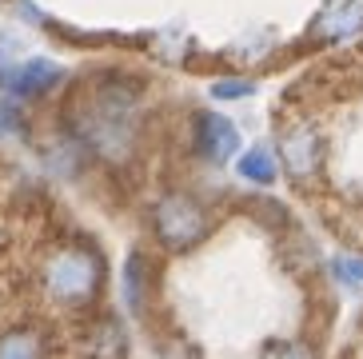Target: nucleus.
<instances>
[{"mask_svg":"<svg viewBox=\"0 0 363 359\" xmlns=\"http://www.w3.org/2000/svg\"><path fill=\"white\" fill-rule=\"evenodd\" d=\"M144 112L148 84L120 68H100L72 92L60 128L92 156V164L128 168L144 148Z\"/></svg>","mask_w":363,"mask_h":359,"instance_id":"obj_1","label":"nucleus"},{"mask_svg":"<svg viewBox=\"0 0 363 359\" xmlns=\"http://www.w3.org/2000/svg\"><path fill=\"white\" fill-rule=\"evenodd\" d=\"M33 284L36 296L65 316H88L104 307L108 292V255L88 236H60L44 243L33 260Z\"/></svg>","mask_w":363,"mask_h":359,"instance_id":"obj_2","label":"nucleus"},{"mask_svg":"<svg viewBox=\"0 0 363 359\" xmlns=\"http://www.w3.org/2000/svg\"><path fill=\"white\" fill-rule=\"evenodd\" d=\"M220 220H224L220 204L196 188H184V184L160 188L144 208L152 252H160L164 260H180V255H192L196 248H203L220 232Z\"/></svg>","mask_w":363,"mask_h":359,"instance_id":"obj_3","label":"nucleus"},{"mask_svg":"<svg viewBox=\"0 0 363 359\" xmlns=\"http://www.w3.org/2000/svg\"><path fill=\"white\" fill-rule=\"evenodd\" d=\"M279 172L296 184V188H315L328 176V136L311 116H288L272 136Z\"/></svg>","mask_w":363,"mask_h":359,"instance_id":"obj_4","label":"nucleus"},{"mask_svg":"<svg viewBox=\"0 0 363 359\" xmlns=\"http://www.w3.org/2000/svg\"><path fill=\"white\" fill-rule=\"evenodd\" d=\"M188 152L200 168H232V160L244 152V132L232 116L216 108H196L188 116Z\"/></svg>","mask_w":363,"mask_h":359,"instance_id":"obj_5","label":"nucleus"},{"mask_svg":"<svg viewBox=\"0 0 363 359\" xmlns=\"http://www.w3.org/2000/svg\"><path fill=\"white\" fill-rule=\"evenodd\" d=\"M160 284H164V255L152 248H132L120 264V307L132 319L148 324L156 304H160Z\"/></svg>","mask_w":363,"mask_h":359,"instance_id":"obj_6","label":"nucleus"},{"mask_svg":"<svg viewBox=\"0 0 363 359\" xmlns=\"http://www.w3.org/2000/svg\"><path fill=\"white\" fill-rule=\"evenodd\" d=\"M68 80V68L52 56H28V60H4L0 56V96L16 104H36L60 92Z\"/></svg>","mask_w":363,"mask_h":359,"instance_id":"obj_7","label":"nucleus"},{"mask_svg":"<svg viewBox=\"0 0 363 359\" xmlns=\"http://www.w3.org/2000/svg\"><path fill=\"white\" fill-rule=\"evenodd\" d=\"M72 359H132V331L120 311L96 307L76 319Z\"/></svg>","mask_w":363,"mask_h":359,"instance_id":"obj_8","label":"nucleus"},{"mask_svg":"<svg viewBox=\"0 0 363 359\" xmlns=\"http://www.w3.org/2000/svg\"><path fill=\"white\" fill-rule=\"evenodd\" d=\"M363 36V0H323V9L311 21V40L343 44Z\"/></svg>","mask_w":363,"mask_h":359,"instance_id":"obj_9","label":"nucleus"},{"mask_svg":"<svg viewBox=\"0 0 363 359\" xmlns=\"http://www.w3.org/2000/svg\"><path fill=\"white\" fill-rule=\"evenodd\" d=\"M0 359H56V339L36 319L4 324L0 328Z\"/></svg>","mask_w":363,"mask_h":359,"instance_id":"obj_10","label":"nucleus"},{"mask_svg":"<svg viewBox=\"0 0 363 359\" xmlns=\"http://www.w3.org/2000/svg\"><path fill=\"white\" fill-rule=\"evenodd\" d=\"M232 172L240 184L256 192H267L276 188L284 172H279V160H276V148H272V140H256V144H244V152L232 160Z\"/></svg>","mask_w":363,"mask_h":359,"instance_id":"obj_11","label":"nucleus"},{"mask_svg":"<svg viewBox=\"0 0 363 359\" xmlns=\"http://www.w3.org/2000/svg\"><path fill=\"white\" fill-rule=\"evenodd\" d=\"M323 275L340 292H363V252H347V248L331 252L323 260Z\"/></svg>","mask_w":363,"mask_h":359,"instance_id":"obj_12","label":"nucleus"},{"mask_svg":"<svg viewBox=\"0 0 363 359\" xmlns=\"http://www.w3.org/2000/svg\"><path fill=\"white\" fill-rule=\"evenodd\" d=\"M256 359H323V355L311 336H276L259 348Z\"/></svg>","mask_w":363,"mask_h":359,"instance_id":"obj_13","label":"nucleus"},{"mask_svg":"<svg viewBox=\"0 0 363 359\" xmlns=\"http://www.w3.org/2000/svg\"><path fill=\"white\" fill-rule=\"evenodd\" d=\"M259 92V84L252 76L244 72H228V76H216L212 84H208V96H212L216 104H240V100H252Z\"/></svg>","mask_w":363,"mask_h":359,"instance_id":"obj_14","label":"nucleus"},{"mask_svg":"<svg viewBox=\"0 0 363 359\" xmlns=\"http://www.w3.org/2000/svg\"><path fill=\"white\" fill-rule=\"evenodd\" d=\"M28 136V116H24V104L0 96V140H24Z\"/></svg>","mask_w":363,"mask_h":359,"instance_id":"obj_15","label":"nucleus"},{"mask_svg":"<svg viewBox=\"0 0 363 359\" xmlns=\"http://www.w3.org/2000/svg\"><path fill=\"white\" fill-rule=\"evenodd\" d=\"M156 351H160V359H203L200 348H196L188 336H180V331H168V336L156 343Z\"/></svg>","mask_w":363,"mask_h":359,"instance_id":"obj_16","label":"nucleus"},{"mask_svg":"<svg viewBox=\"0 0 363 359\" xmlns=\"http://www.w3.org/2000/svg\"><path fill=\"white\" fill-rule=\"evenodd\" d=\"M359 324H363V311H359Z\"/></svg>","mask_w":363,"mask_h":359,"instance_id":"obj_17","label":"nucleus"}]
</instances>
